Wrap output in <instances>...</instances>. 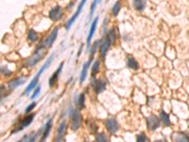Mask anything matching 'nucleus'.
I'll return each mask as SVG.
<instances>
[{"label": "nucleus", "mask_w": 189, "mask_h": 142, "mask_svg": "<svg viewBox=\"0 0 189 142\" xmlns=\"http://www.w3.org/2000/svg\"><path fill=\"white\" fill-rule=\"evenodd\" d=\"M53 58H54V54H52L50 57H49V59L46 61L44 65H42V67L40 68V70L38 71V73L36 74V76H35L33 79H32V81H30V83L27 85V87L25 89V91L23 92V95H27V94H28L31 91V90H33L34 88H35V86H36V84H37V83H38V79H39V77H40L43 73L45 72V70L47 68V66L50 65L51 63V62L53 61Z\"/></svg>", "instance_id": "nucleus-1"}, {"label": "nucleus", "mask_w": 189, "mask_h": 142, "mask_svg": "<svg viewBox=\"0 0 189 142\" xmlns=\"http://www.w3.org/2000/svg\"><path fill=\"white\" fill-rule=\"evenodd\" d=\"M45 50L43 48H37V50L34 52V54L27 60V66H33V65H35L43 58V56L45 55Z\"/></svg>", "instance_id": "nucleus-2"}, {"label": "nucleus", "mask_w": 189, "mask_h": 142, "mask_svg": "<svg viewBox=\"0 0 189 142\" xmlns=\"http://www.w3.org/2000/svg\"><path fill=\"white\" fill-rule=\"evenodd\" d=\"M160 126V119L155 115H151L147 118V127L148 130L155 131Z\"/></svg>", "instance_id": "nucleus-3"}, {"label": "nucleus", "mask_w": 189, "mask_h": 142, "mask_svg": "<svg viewBox=\"0 0 189 142\" xmlns=\"http://www.w3.org/2000/svg\"><path fill=\"white\" fill-rule=\"evenodd\" d=\"M105 126H106L107 131H108L110 134H115L117 132V130L119 129V126H118V124H117L116 120L113 118L107 119L105 120Z\"/></svg>", "instance_id": "nucleus-4"}, {"label": "nucleus", "mask_w": 189, "mask_h": 142, "mask_svg": "<svg viewBox=\"0 0 189 142\" xmlns=\"http://www.w3.org/2000/svg\"><path fill=\"white\" fill-rule=\"evenodd\" d=\"M80 123H81V116L80 112H74L73 116H72V120H71V124H70V128L72 131H77L78 128L80 127Z\"/></svg>", "instance_id": "nucleus-5"}, {"label": "nucleus", "mask_w": 189, "mask_h": 142, "mask_svg": "<svg viewBox=\"0 0 189 142\" xmlns=\"http://www.w3.org/2000/svg\"><path fill=\"white\" fill-rule=\"evenodd\" d=\"M86 1H87V0H81V2L80 3V5H78V9H77V10H76V12H75V14H74L72 17H71L70 20H69L68 22H67V24H66V28H67V30H69V28H71V26L73 25V23H74L75 21H76V19L78 18V16L80 14L81 10H82V8L84 7V5H85V3H86Z\"/></svg>", "instance_id": "nucleus-6"}, {"label": "nucleus", "mask_w": 189, "mask_h": 142, "mask_svg": "<svg viewBox=\"0 0 189 142\" xmlns=\"http://www.w3.org/2000/svg\"><path fill=\"white\" fill-rule=\"evenodd\" d=\"M63 10L62 9V7H60V6H55L54 8H53L50 12H49L48 16L52 21H57L63 16Z\"/></svg>", "instance_id": "nucleus-7"}, {"label": "nucleus", "mask_w": 189, "mask_h": 142, "mask_svg": "<svg viewBox=\"0 0 189 142\" xmlns=\"http://www.w3.org/2000/svg\"><path fill=\"white\" fill-rule=\"evenodd\" d=\"M58 31H59V28H55L54 30H52V32L49 34V36L47 37V39H46L45 42V45L46 48H50L53 45V43L55 42L56 38H57V35H58Z\"/></svg>", "instance_id": "nucleus-8"}, {"label": "nucleus", "mask_w": 189, "mask_h": 142, "mask_svg": "<svg viewBox=\"0 0 189 142\" xmlns=\"http://www.w3.org/2000/svg\"><path fill=\"white\" fill-rule=\"evenodd\" d=\"M98 22V17H96L95 20L93 21V23H92V25H91L90 30H89V33H88V36H87V45H88L91 44L92 38H93V36H94V34H95V32H96Z\"/></svg>", "instance_id": "nucleus-9"}, {"label": "nucleus", "mask_w": 189, "mask_h": 142, "mask_svg": "<svg viewBox=\"0 0 189 142\" xmlns=\"http://www.w3.org/2000/svg\"><path fill=\"white\" fill-rule=\"evenodd\" d=\"M33 118H34V115H30V116H27V118H25L22 121L20 122V124H19V127L17 128V130L16 131H14L13 133H15V132H17V131H21V130H23L24 128H26V127H27L32 122V120H33Z\"/></svg>", "instance_id": "nucleus-10"}, {"label": "nucleus", "mask_w": 189, "mask_h": 142, "mask_svg": "<svg viewBox=\"0 0 189 142\" xmlns=\"http://www.w3.org/2000/svg\"><path fill=\"white\" fill-rule=\"evenodd\" d=\"M27 78L26 77H20L18 79H15V80H12L10 81L9 83V88L10 89H15L16 87H18L19 85L25 83V81H26Z\"/></svg>", "instance_id": "nucleus-11"}, {"label": "nucleus", "mask_w": 189, "mask_h": 142, "mask_svg": "<svg viewBox=\"0 0 189 142\" xmlns=\"http://www.w3.org/2000/svg\"><path fill=\"white\" fill-rule=\"evenodd\" d=\"M91 61H92V58H90L88 62H86L83 65V67H82V70H81V73H80V83H83L85 79H86L87 77V71H88V67L90 65L91 63Z\"/></svg>", "instance_id": "nucleus-12"}, {"label": "nucleus", "mask_w": 189, "mask_h": 142, "mask_svg": "<svg viewBox=\"0 0 189 142\" xmlns=\"http://www.w3.org/2000/svg\"><path fill=\"white\" fill-rule=\"evenodd\" d=\"M65 129H66V122H65V120H63V121L60 123V125L58 127V132H57L56 141H60V139H62L63 134H65Z\"/></svg>", "instance_id": "nucleus-13"}, {"label": "nucleus", "mask_w": 189, "mask_h": 142, "mask_svg": "<svg viewBox=\"0 0 189 142\" xmlns=\"http://www.w3.org/2000/svg\"><path fill=\"white\" fill-rule=\"evenodd\" d=\"M63 63H60V66H59V68L57 69L54 74L51 76V78L49 79L48 81V84H49V86H53L54 85V83L57 81V80H58V78H59V75H60V71H62L63 69Z\"/></svg>", "instance_id": "nucleus-14"}, {"label": "nucleus", "mask_w": 189, "mask_h": 142, "mask_svg": "<svg viewBox=\"0 0 189 142\" xmlns=\"http://www.w3.org/2000/svg\"><path fill=\"white\" fill-rule=\"evenodd\" d=\"M106 88V81L104 80H98L95 83V90L98 94L102 93Z\"/></svg>", "instance_id": "nucleus-15"}, {"label": "nucleus", "mask_w": 189, "mask_h": 142, "mask_svg": "<svg viewBox=\"0 0 189 142\" xmlns=\"http://www.w3.org/2000/svg\"><path fill=\"white\" fill-rule=\"evenodd\" d=\"M146 0H133V5L134 7V9L137 10V12H143L146 8Z\"/></svg>", "instance_id": "nucleus-16"}, {"label": "nucleus", "mask_w": 189, "mask_h": 142, "mask_svg": "<svg viewBox=\"0 0 189 142\" xmlns=\"http://www.w3.org/2000/svg\"><path fill=\"white\" fill-rule=\"evenodd\" d=\"M172 139L174 141H181V142H184V141H189V137L183 133H175L172 136Z\"/></svg>", "instance_id": "nucleus-17"}, {"label": "nucleus", "mask_w": 189, "mask_h": 142, "mask_svg": "<svg viewBox=\"0 0 189 142\" xmlns=\"http://www.w3.org/2000/svg\"><path fill=\"white\" fill-rule=\"evenodd\" d=\"M110 45H111V43H110V41L108 40V39H106V40L102 43V45L100 47V56H101V58L105 57L106 53H107V51H108V49L110 48Z\"/></svg>", "instance_id": "nucleus-18"}, {"label": "nucleus", "mask_w": 189, "mask_h": 142, "mask_svg": "<svg viewBox=\"0 0 189 142\" xmlns=\"http://www.w3.org/2000/svg\"><path fill=\"white\" fill-rule=\"evenodd\" d=\"M127 65H128V66L130 67V68H131V69H133V70H136V69H138V67H139V65H138V63L135 61V59L133 58V56H128V59H127Z\"/></svg>", "instance_id": "nucleus-19"}, {"label": "nucleus", "mask_w": 189, "mask_h": 142, "mask_svg": "<svg viewBox=\"0 0 189 142\" xmlns=\"http://www.w3.org/2000/svg\"><path fill=\"white\" fill-rule=\"evenodd\" d=\"M51 119L48 120L47 123L45 124V131H44V134H43V137H42V140H45L46 137L48 136V134L50 132V129H51Z\"/></svg>", "instance_id": "nucleus-20"}, {"label": "nucleus", "mask_w": 189, "mask_h": 142, "mask_svg": "<svg viewBox=\"0 0 189 142\" xmlns=\"http://www.w3.org/2000/svg\"><path fill=\"white\" fill-rule=\"evenodd\" d=\"M27 38L31 43H35L38 39L37 32L33 30H28V32H27Z\"/></svg>", "instance_id": "nucleus-21"}, {"label": "nucleus", "mask_w": 189, "mask_h": 142, "mask_svg": "<svg viewBox=\"0 0 189 142\" xmlns=\"http://www.w3.org/2000/svg\"><path fill=\"white\" fill-rule=\"evenodd\" d=\"M161 120L163 121V124L165 126H168L170 124V120H169V116L165 112H161Z\"/></svg>", "instance_id": "nucleus-22"}, {"label": "nucleus", "mask_w": 189, "mask_h": 142, "mask_svg": "<svg viewBox=\"0 0 189 142\" xmlns=\"http://www.w3.org/2000/svg\"><path fill=\"white\" fill-rule=\"evenodd\" d=\"M84 101H85V97L83 94L78 96V108L81 109L84 107Z\"/></svg>", "instance_id": "nucleus-23"}, {"label": "nucleus", "mask_w": 189, "mask_h": 142, "mask_svg": "<svg viewBox=\"0 0 189 142\" xmlns=\"http://www.w3.org/2000/svg\"><path fill=\"white\" fill-rule=\"evenodd\" d=\"M119 10H120V2H115V4L113 5V10H112V12H113V14L115 16H116L117 14H118V12H119Z\"/></svg>", "instance_id": "nucleus-24"}, {"label": "nucleus", "mask_w": 189, "mask_h": 142, "mask_svg": "<svg viewBox=\"0 0 189 142\" xmlns=\"http://www.w3.org/2000/svg\"><path fill=\"white\" fill-rule=\"evenodd\" d=\"M115 30H111L109 31V33L108 35H107V38L106 39H108V40L110 41V43H111V45L113 43V41H115Z\"/></svg>", "instance_id": "nucleus-25"}, {"label": "nucleus", "mask_w": 189, "mask_h": 142, "mask_svg": "<svg viewBox=\"0 0 189 142\" xmlns=\"http://www.w3.org/2000/svg\"><path fill=\"white\" fill-rule=\"evenodd\" d=\"M96 140L97 141H104V142H107L108 141V138L105 136L104 134H98L97 136H96Z\"/></svg>", "instance_id": "nucleus-26"}, {"label": "nucleus", "mask_w": 189, "mask_h": 142, "mask_svg": "<svg viewBox=\"0 0 189 142\" xmlns=\"http://www.w3.org/2000/svg\"><path fill=\"white\" fill-rule=\"evenodd\" d=\"M98 68H99V62L98 61H96L94 63V65H93V67H92V74H93V76L96 75V74L98 73Z\"/></svg>", "instance_id": "nucleus-27"}, {"label": "nucleus", "mask_w": 189, "mask_h": 142, "mask_svg": "<svg viewBox=\"0 0 189 142\" xmlns=\"http://www.w3.org/2000/svg\"><path fill=\"white\" fill-rule=\"evenodd\" d=\"M0 72H1V74H3V75H6V76L12 75V71L9 70L6 66H4V67L0 66Z\"/></svg>", "instance_id": "nucleus-28"}, {"label": "nucleus", "mask_w": 189, "mask_h": 142, "mask_svg": "<svg viewBox=\"0 0 189 142\" xmlns=\"http://www.w3.org/2000/svg\"><path fill=\"white\" fill-rule=\"evenodd\" d=\"M99 0H93V3H92V6H91V10H90V17H92V15L94 14L95 12V9L97 7V4Z\"/></svg>", "instance_id": "nucleus-29"}, {"label": "nucleus", "mask_w": 189, "mask_h": 142, "mask_svg": "<svg viewBox=\"0 0 189 142\" xmlns=\"http://www.w3.org/2000/svg\"><path fill=\"white\" fill-rule=\"evenodd\" d=\"M35 106H36V102H32V103H30V105L27 106V107L25 109V114H27V113H30L31 110H32Z\"/></svg>", "instance_id": "nucleus-30"}, {"label": "nucleus", "mask_w": 189, "mask_h": 142, "mask_svg": "<svg viewBox=\"0 0 189 142\" xmlns=\"http://www.w3.org/2000/svg\"><path fill=\"white\" fill-rule=\"evenodd\" d=\"M136 140L137 141H142V142H145V141H147V137H146V136L144 134H138V136H136Z\"/></svg>", "instance_id": "nucleus-31"}, {"label": "nucleus", "mask_w": 189, "mask_h": 142, "mask_svg": "<svg viewBox=\"0 0 189 142\" xmlns=\"http://www.w3.org/2000/svg\"><path fill=\"white\" fill-rule=\"evenodd\" d=\"M98 45H99V41L96 42V44L92 47V48H91V58H92V56L94 55V53L97 51V48H98Z\"/></svg>", "instance_id": "nucleus-32"}, {"label": "nucleus", "mask_w": 189, "mask_h": 142, "mask_svg": "<svg viewBox=\"0 0 189 142\" xmlns=\"http://www.w3.org/2000/svg\"><path fill=\"white\" fill-rule=\"evenodd\" d=\"M40 91H41V87H40V86L36 87V89L34 90V92H33L32 96H31V99H34L35 98H36L37 96L39 95V93H40Z\"/></svg>", "instance_id": "nucleus-33"}, {"label": "nucleus", "mask_w": 189, "mask_h": 142, "mask_svg": "<svg viewBox=\"0 0 189 142\" xmlns=\"http://www.w3.org/2000/svg\"><path fill=\"white\" fill-rule=\"evenodd\" d=\"M30 136H25L22 138V139H21V141H25V140H28V141H30Z\"/></svg>", "instance_id": "nucleus-34"}]
</instances>
